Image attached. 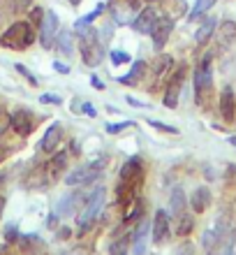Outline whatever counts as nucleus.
Instances as JSON below:
<instances>
[{
  "label": "nucleus",
  "mask_w": 236,
  "mask_h": 255,
  "mask_svg": "<svg viewBox=\"0 0 236 255\" xmlns=\"http://www.w3.org/2000/svg\"><path fill=\"white\" fill-rule=\"evenodd\" d=\"M77 35H79V49H81V58L88 67L100 65L102 58H104V49H102L100 35L95 28H77Z\"/></svg>",
  "instance_id": "f257e3e1"
},
{
  "label": "nucleus",
  "mask_w": 236,
  "mask_h": 255,
  "mask_svg": "<svg viewBox=\"0 0 236 255\" xmlns=\"http://www.w3.org/2000/svg\"><path fill=\"white\" fill-rule=\"evenodd\" d=\"M35 42V30L28 21H16L7 28L5 33L0 35V47L5 49H16V51H23Z\"/></svg>",
  "instance_id": "f03ea898"
},
{
  "label": "nucleus",
  "mask_w": 236,
  "mask_h": 255,
  "mask_svg": "<svg viewBox=\"0 0 236 255\" xmlns=\"http://www.w3.org/2000/svg\"><path fill=\"white\" fill-rule=\"evenodd\" d=\"M104 200H107V188L104 186H97L93 193L88 195L86 207L77 218V225H79V235H86L88 230L93 228V223L97 221V216L102 214V207H104Z\"/></svg>",
  "instance_id": "7ed1b4c3"
},
{
  "label": "nucleus",
  "mask_w": 236,
  "mask_h": 255,
  "mask_svg": "<svg viewBox=\"0 0 236 255\" xmlns=\"http://www.w3.org/2000/svg\"><path fill=\"white\" fill-rule=\"evenodd\" d=\"M211 86H213V70H211V56H206L195 70V95L199 105H204L206 95L211 93Z\"/></svg>",
  "instance_id": "20e7f679"
},
{
  "label": "nucleus",
  "mask_w": 236,
  "mask_h": 255,
  "mask_svg": "<svg viewBox=\"0 0 236 255\" xmlns=\"http://www.w3.org/2000/svg\"><path fill=\"white\" fill-rule=\"evenodd\" d=\"M104 165H107V158H100V160L90 162V165H81L75 172H70L65 183H68V186H83V183L95 181V179L100 176V172L104 169Z\"/></svg>",
  "instance_id": "39448f33"
},
{
  "label": "nucleus",
  "mask_w": 236,
  "mask_h": 255,
  "mask_svg": "<svg viewBox=\"0 0 236 255\" xmlns=\"http://www.w3.org/2000/svg\"><path fill=\"white\" fill-rule=\"evenodd\" d=\"M56 35H58V16L56 12H44V19L40 23V42L44 49H51L56 44Z\"/></svg>",
  "instance_id": "423d86ee"
},
{
  "label": "nucleus",
  "mask_w": 236,
  "mask_h": 255,
  "mask_svg": "<svg viewBox=\"0 0 236 255\" xmlns=\"http://www.w3.org/2000/svg\"><path fill=\"white\" fill-rule=\"evenodd\" d=\"M183 77H185V67H178V72L169 79L167 91H164V107L176 109L178 107V98H181V86H183Z\"/></svg>",
  "instance_id": "0eeeda50"
},
{
  "label": "nucleus",
  "mask_w": 236,
  "mask_h": 255,
  "mask_svg": "<svg viewBox=\"0 0 236 255\" xmlns=\"http://www.w3.org/2000/svg\"><path fill=\"white\" fill-rule=\"evenodd\" d=\"M9 126H12L21 137H28L35 128V116L30 114L28 109H16V112L9 116Z\"/></svg>",
  "instance_id": "6e6552de"
},
{
  "label": "nucleus",
  "mask_w": 236,
  "mask_h": 255,
  "mask_svg": "<svg viewBox=\"0 0 236 255\" xmlns=\"http://www.w3.org/2000/svg\"><path fill=\"white\" fill-rule=\"evenodd\" d=\"M171 30H174V21L167 19V16H162V19L157 16L156 26H153V30H151V37H153V44H156V49H162L164 44H167Z\"/></svg>",
  "instance_id": "1a4fd4ad"
},
{
  "label": "nucleus",
  "mask_w": 236,
  "mask_h": 255,
  "mask_svg": "<svg viewBox=\"0 0 236 255\" xmlns=\"http://www.w3.org/2000/svg\"><path fill=\"white\" fill-rule=\"evenodd\" d=\"M156 21H157L156 9H153V7H144L142 14L132 21V28H135L137 33H142V35H151V30H153V26H156Z\"/></svg>",
  "instance_id": "9d476101"
},
{
  "label": "nucleus",
  "mask_w": 236,
  "mask_h": 255,
  "mask_svg": "<svg viewBox=\"0 0 236 255\" xmlns=\"http://www.w3.org/2000/svg\"><path fill=\"white\" fill-rule=\"evenodd\" d=\"M169 237V214L164 209H157L156 218H153V242L164 244Z\"/></svg>",
  "instance_id": "9b49d317"
},
{
  "label": "nucleus",
  "mask_w": 236,
  "mask_h": 255,
  "mask_svg": "<svg viewBox=\"0 0 236 255\" xmlns=\"http://www.w3.org/2000/svg\"><path fill=\"white\" fill-rule=\"evenodd\" d=\"M220 114L227 123L234 121V114H236V100H234V91L232 86H225L223 93H220Z\"/></svg>",
  "instance_id": "f8f14e48"
},
{
  "label": "nucleus",
  "mask_w": 236,
  "mask_h": 255,
  "mask_svg": "<svg viewBox=\"0 0 236 255\" xmlns=\"http://www.w3.org/2000/svg\"><path fill=\"white\" fill-rule=\"evenodd\" d=\"M146 237H149V218H142L132 239H130L132 249H135V255H146Z\"/></svg>",
  "instance_id": "ddd939ff"
},
{
  "label": "nucleus",
  "mask_w": 236,
  "mask_h": 255,
  "mask_svg": "<svg viewBox=\"0 0 236 255\" xmlns=\"http://www.w3.org/2000/svg\"><path fill=\"white\" fill-rule=\"evenodd\" d=\"M61 137H63V128L56 123V126H51L47 132H44V137H42V141H40V148L44 153H54L56 146L61 144Z\"/></svg>",
  "instance_id": "4468645a"
},
{
  "label": "nucleus",
  "mask_w": 236,
  "mask_h": 255,
  "mask_svg": "<svg viewBox=\"0 0 236 255\" xmlns=\"http://www.w3.org/2000/svg\"><path fill=\"white\" fill-rule=\"evenodd\" d=\"M190 207H192L195 214H204V211L211 207V190L199 186L195 193L190 195Z\"/></svg>",
  "instance_id": "2eb2a0df"
},
{
  "label": "nucleus",
  "mask_w": 236,
  "mask_h": 255,
  "mask_svg": "<svg viewBox=\"0 0 236 255\" xmlns=\"http://www.w3.org/2000/svg\"><path fill=\"white\" fill-rule=\"evenodd\" d=\"M19 246L30 255H44L47 253V244L42 242L37 235H23L19 237Z\"/></svg>",
  "instance_id": "dca6fc26"
},
{
  "label": "nucleus",
  "mask_w": 236,
  "mask_h": 255,
  "mask_svg": "<svg viewBox=\"0 0 236 255\" xmlns=\"http://www.w3.org/2000/svg\"><path fill=\"white\" fill-rule=\"evenodd\" d=\"M144 74H146V63L137 61L135 65H132V70H130V74L118 77V84H125V86H137V84L144 79Z\"/></svg>",
  "instance_id": "f3484780"
},
{
  "label": "nucleus",
  "mask_w": 236,
  "mask_h": 255,
  "mask_svg": "<svg viewBox=\"0 0 236 255\" xmlns=\"http://www.w3.org/2000/svg\"><path fill=\"white\" fill-rule=\"evenodd\" d=\"M169 209H171V216H174V218H181V216L188 214V207H185V193H183L181 188H176L174 193H171Z\"/></svg>",
  "instance_id": "a211bd4d"
},
{
  "label": "nucleus",
  "mask_w": 236,
  "mask_h": 255,
  "mask_svg": "<svg viewBox=\"0 0 236 255\" xmlns=\"http://www.w3.org/2000/svg\"><path fill=\"white\" fill-rule=\"evenodd\" d=\"M83 193H75V195H65L61 202H58V207H56V211L61 216H72L75 214V209H77V204H79L83 197H81Z\"/></svg>",
  "instance_id": "6ab92c4d"
},
{
  "label": "nucleus",
  "mask_w": 236,
  "mask_h": 255,
  "mask_svg": "<svg viewBox=\"0 0 236 255\" xmlns=\"http://www.w3.org/2000/svg\"><path fill=\"white\" fill-rule=\"evenodd\" d=\"M216 26H218V21L213 19V16H209V19L204 21L202 26H199V30H197V35H195V42H197V44H206V42L211 40L213 30H216Z\"/></svg>",
  "instance_id": "aec40b11"
},
{
  "label": "nucleus",
  "mask_w": 236,
  "mask_h": 255,
  "mask_svg": "<svg viewBox=\"0 0 236 255\" xmlns=\"http://www.w3.org/2000/svg\"><path fill=\"white\" fill-rule=\"evenodd\" d=\"M218 37H220V47H230L232 42L236 40V23L234 21H223Z\"/></svg>",
  "instance_id": "412c9836"
},
{
  "label": "nucleus",
  "mask_w": 236,
  "mask_h": 255,
  "mask_svg": "<svg viewBox=\"0 0 236 255\" xmlns=\"http://www.w3.org/2000/svg\"><path fill=\"white\" fill-rule=\"evenodd\" d=\"M162 5H164V9H167V14H169V19L171 21L178 19V16L185 14V9H188L185 0H162Z\"/></svg>",
  "instance_id": "4be33fe9"
},
{
  "label": "nucleus",
  "mask_w": 236,
  "mask_h": 255,
  "mask_svg": "<svg viewBox=\"0 0 236 255\" xmlns=\"http://www.w3.org/2000/svg\"><path fill=\"white\" fill-rule=\"evenodd\" d=\"M56 44H58V49H61L65 56L75 54V49H72V33H70V30H58V35H56Z\"/></svg>",
  "instance_id": "5701e85b"
},
{
  "label": "nucleus",
  "mask_w": 236,
  "mask_h": 255,
  "mask_svg": "<svg viewBox=\"0 0 236 255\" xmlns=\"http://www.w3.org/2000/svg\"><path fill=\"white\" fill-rule=\"evenodd\" d=\"M65 165H68V155H65V153H58L56 158H51V162H49L47 174L51 176V179H58V174H61L63 169H65Z\"/></svg>",
  "instance_id": "b1692460"
},
{
  "label": "nucleus",
  "mask_w": 236,
  "mask_h": 255,
  "mask_svg": "<svg viewBox=\"0 0 236 255\" xmlns=\"http://www.w3.org/2000/svg\"><path fill=\"white\" fill-rule=\"evenodd\" d=\"M192 228H195V218H192L190 214L181 216V218H176V235L188 237L190 232H192Z\"/></svg>",
  "instance_id": "393cba45"
},
{
  "label": "nucleus",
  "mask_w": 236,
  "mask_h": 255,
  "mask_svg": "<svg viewBox=\"0 0 236 255\" xmlns=\"http://www.w3.org/2000/svg\"><path fill=\"white\" fill-rule=\"evenodd\" d=\"M218 0H197L195 2V7H192V12H190V21H195V19H199L204 12H209L211 7L216 5Z\"/></svg>",
  "instance_id": "a878e982"
},
{
  "label": "nucleus",
  "mask_w": 236,
  "mask_h": 255,
  "mask_svg": "<svg viewBox=\"0 0 236 255\" xmlns=\"http://www.w3.org/2000/svg\"><path fill=\"white\" fill-rule=\"evenodd\" d=\"M171 65H174V58H171L169 54H160V56H157L156 67H153V70H156L157 77H162L164 72H169V70H171Z\"/></svg>",
  "instance_id": "bb28decb"
},
{
  "label": "nucleus",
  "mask_w": 236,
  "mask_h": 255,
  "mask_svg": "<svg viewBox=\"0 0 236 255\" xmlns=\"http://www.w3.org/2000/svg\"><path fill=\"white\" fill-rule=\"evenodd\" d=\"M128 251H130V237H121V239H116V242L111 244L109 253L111 255H128Z\"/></svg>",
  "instance_id": "cd10ccee"
},
{
  "label": "nucleus",
  "mask_w": 236,
  "mask_h": 255,
  "mask_svg": "<svg viewBox=\"0 0 236 255\" xmlns=\"http://www.w3.org/2000/svg\"><path fill=\"white\" fill-rule=\"evenodd\" d=\"M102 9H104V5H97V7H95V9H93V12H90V14H86V16H81V19L75 23V30H77V28H83V26H88V23H93V21H95V19H97V16H100V14H102Z\"/></svg>",
  "instance_id": "c85d7f7f"
},
{
  "label": "nucleus",
  "mask_w": 236,
  "mask_h": 255,
  "mask_svg": "<svg viewBox=\"0 0 236 255\" xmlns=\"http://www.w3.org/2000/svg\"><path fill=\"white\" fill-rule=\"evenodd\" d=\"M151 128H156V130H160V132H167V134H178V128L174 126H167V123H160V121H149Z\"/></svg>",
  "instance_id": "c756f323"
},
{
  "label": "nucleus",
  "mask_w": 236,
  "mask_h": 255,
  "mask_svg": "<svg viewBox=\"0 0 236 255\" xmlns=\"http://www.w3.org/2000/svg\"><path fill=\"white\" fill-rule=\"evenodd\" d=\"M14 70H16L19 74H23V77L28 79V84H30V86H37V79H35L33 74L28 72V67H26V65H21V63H16V65H14Z\"/></svg>",
  "instance_id": "7c9ffc66"
},
{
  "label": "nucleus",
  "mask_w": 236,
  "mask_h": 255,
  "mask_svg": "<svg viewBox=\"0 0 236 255\" xmlns=\"http://www.w3.org/2000/svg\"><path fill=\"white\" fill-rule=\"evenodd\" d=\"M130 126H132V121H125V123H114V126L109 123V126H107V132L116 134V132H121V130H125V128H130Z\"/></svg>",
  "instance_id": "2f4dec72"
},
{
  "label": "nucleus",
  "mask_w": 236,
  "mask_h": 255,
  "mask_svg": "<svg viewBox=\"0 0 236 255\" xmlns=\"http://www.w3.org/2000/svg\"><path fill=\"white\" fill-rule=\"evenodd\" d=\"M111 61H114L116 65H121V63H130V56L123 54V51H111Z\"/></svg>",
  "instance_id": "473e14b6"
},
{
  "label": "nucleus",
  "mask_w": 236,
  "mask_h": 255,
  "mask_svg": "<svg viewBox=\"0 0 236 255\" xmlns=\"http://www.w3.org/2000/svg\"><path fill=\"white\" fill-rule=\"evenodd\" d=\"M40 102H44V105H61V98L54 95V93H44L40 98Z\"/></svg>",
  "instance_id": "72a5a7b5"
},
{
  "label": "nucleus",
  "mask_w": 236,
  "mask_h": 255,
  "mask_svg": "<svg viewBox=\"0 0 236 255\" xmlns=\"http://www.w3.org/2000/svg\"><path fill=\"white\" fill-rule=\"evenodd\" d=\"M42 19H44V9H42V7H35V9H30V21H35V23H42Z\"/></svg>",
  "instance_id": "f704fd0d"
},
{
  "label": "nucleus",
  "mask_w": 236,
  "mask_h": 255,
  "mask_svg": "<svg viewBox=\"0 0 236 255\" xmlns=\"http://www.w3.org/2000/svg\"><path fill=\"white\" fill-rule=\"evenodd\" d=\"M7 128H9V116H7L5 109H0V134L5 132Z\"/></svg>",
  "instance_id": "c9c22d12"
},
{
  "label": "nucleus",
  "mask_w": 236,
  "mask_h": 255,
  "mask_svg": "<svg viewBox=\"0 0 236 255\" xmlns=\"http://www.w3.org/2000/svg\"><path fill=\"white\" fill-rule=\"evenodd\" d=\"M54 70H56V72H61V74H68L70 72V67L65 65V63H58V61L54 63Z\"/></svg>",
  "instance_id": "e433bc0d"
},
{
  "label": "nucleus",
  "mask_w": 236,
  "mask_h": 255,
  "mask_svg": "<svg viewBox=\"0 0 236 255\" xmlns=\"http://www.w3.org/2000/svg\"><path fill=\"white\" fill-rule=\"evenodd\" d=\"M178 255H195V253H192V244H185V246H181V249H178Z\"/></svg>",
  "instance_id": "4c0bfd02"
},
{
  "label": "nucleus",
  "mask_w": 236,
  "mask_h": 255,
  "mask_svg": "<svg viewBox=\"0 0 236 255\" xmlns=\"http://www.w3.org/2000/svg\"><path fill=\"white\" fill-rule=\"evenodd\" d=\"M90 84H93V86L97 88V91H104V84H102V81L97 79V77H90Z\"/></svg>",
  "instance_id": "58836bf2"
},
{
  "label": "nucleus",
  "mask_w": 236,
  "mask_h": 255,
  "mask_svg": "<svg viewBox=\"0 0 236 255\" xmlns=\"http://www.w3.org/2000/svg\"><path fill=\"white\" fill-rule=\"evenodd\" d=\"M81 112H83V114H88V116L97 114V112H95V107H90V105H83V107H81Z\"/></svg>",
  "instance_id": "ea45409f"
},
{
  "label": "nucleus",
  "mask_w": 236,
  "mask_h": 255,
  "mask_svg": "<svg viewBox=\"0 0 236 255\" xmlns=\"http://www.w3.org/2000/svg\"><path fill=\"white\" fill-rule=\"evenodd\" d=\"M128 102H130V105H132V107H146V105H144V102H139V100H135V98H128Z\"/></svg>",
  "instance_id": "a19ab883"
},
{
  "label": "nucleus",
  "mask_w": 236,
  "mask_h": 255,
  "mask_svg": "<svg viewBox=\"0 0 236 255\" xmlns=\"http://www.w3.org/2000/svg\"><path fill=\"white\" fill-rule=\"evenodd\" d=\"M14 232H16V230H14V225H9V228H7V239H9V242H14Z\"/></svg>",
  "instance_id": "79ce46f5"
},
{
  "label": "nucleus",
  "mask_w": 236,
  "mask_h": 255,
  "mask_svg": "<svg viewBox=\"0 0 236 255\" xmlns=\"http://www.w3.org/2000/svg\"><path fill=\"white\" fill-rule=\"evenodd\" d=\"M125 2H128L132 9H139V5H142V0H125Z\"/></svg>",
  "instance_id": "37998d69"
},
{
  "label": "nucleus",
  "mask_w": 236,
  "mask_h": 255,
  "mask_svg": "<svg viewBox=\"0 0 236 255\" xmlns=\"http://www.w3.org/2000/svg\"><path fill=\"white\" fill-rule=\"evenodd\" d=\"M70 232H72V230H68V228H63V230H61V239H68V237H70Z\"/></svg>",
  "instance_id": "c03bdc74"
},
{
  "label": "nucleus",
  "mask_w": 236,
  "mask_h": 255,
  "mask_svg": "<svg viewBox=\"0 0 236 255\" xmlns=\"http://www.w3.org/2000/svg\"><path fill=\"white\" fill-rule=\"evenodd\" d=\"M33 5V0H21V7H30Z\"/></svg>",
  "instance_id": "a18cd8bd"
},
{
  "label": "nucleus",
  "mask_w": 236,
  "mask_h": 255,
  "mask_svg": "<svg viewBox=\"0 0 236 255\" xmlns=\"http://www.w3.org/2000/svg\"><path fill=\"white\" fill-rule=\"evenodd\" d=\"M63 255H83V253H79V251H68V253H63Z\"/></svg>",
  "instance_id": "49530a36"
},
{
  "label": "nucleus",
  "mask_w": 236,
  "mask_h": 255,
  "mask_svg": "<svg viewBox=\"0 0 236 255\" xmlns=\"http://www.w3.org/2000/svg\"><path fill=\"white\" fill-rule=\"evenodd\" d=\"M2 209H5V197H0V214H2Z\"/></svg>",
  "instance_id": "de8ad7c7"
},
{
  "label": "nucleus",
  "mask_w": 236,
  "mask_h": 255,
  "mask_svg": "<svg viewBox=\"0 0 236 255\" xmlns=\"http://www.w3.org/2000/svg\"><path fill=\"white\" fill-rule=\"evenodd\" d=\"M230 144H232V146L236 148V137H230Z\"/></svg>",
  "instance_id": "09e8293b"
},
{
  "label": "nucleus",
  "mask_w": 236,
  "mask_h": 255,
  "mask_svg": "<svg viewBox=\"0 0 236 255\" xmlns=\"http://www.w3.org/2000/svg\"><path fill=\"white\" fill-rule=\"evenodd\" d=\"M68 2H72V5L77 7V5H79V2H81V0H68Z\"/></svg>",
  "instance_id": "8fccbe9b"
},
{
  "label": "nucleus",
  "mask_w": 236,
  "mask_h": 255,
  "mask_svg": "<svg viewBox=\"0 0 236 255\" xmlns=\"http://www.w3.org/2000/svg\"><path fill=\"white\" fill-rule=\"evenodd\" d=\"M230 255H236V246H232V253Z\"/></svg>",
  "instance_id": "3c124183"
}]
</instances>
